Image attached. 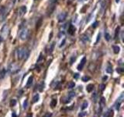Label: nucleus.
I'll use <instances>...</instances> for the list:
<instances>
[{
	"label": "nucleus",
	"mask_w": 124,
	"mask_h": 117,
	"mask_svg": "<svg viewBox=\"0 0 124 117\" xmlns=\"http://www.w3.org/2000/svg\"><path fill=\"white\" fill-rule=\"evenodd\" d=\"M93 89H94V85L93 84H88V85L87 86V87H86V90L88 92H91L93 90Z\"/></svg>",
	"instance_id": "15"
},
{
	"label": "nucleus",
	"mask_w": 124,
	"mask_h": 117,
	"mask_svg": "<svg viewBox=\"0 0 124 117\" xmlns=\"http://www.w3.org/2000/svg\"><path fill=\"white\" fill-rule=\"evenodd\" d=\"M43 59V56H42V54H40V56L39 58H38V59H37V63H40L41 60Z\"/></svg>",
	"instance_id": "35"
},
{
	"label": "nucleus",
	"mask_w": 124,
	"mask_h": 117,
	"mask_svg": "<svg viewBox=\"0 0 124 117\" xmlns=\"http://www.w3.org/2000/svg\"><path fill=\"white\" fill-rule=\"evenodd\" d=\"M100 87H101L100 89H101L102 91H103V90H104V89H105V85L102 84H101V85H100Z\"/></svg>",
	"instance_id": "36"
},
{
	"label": "nucleus",
	"mask_w": 124,
	"mask_h": 117,
	"mask_svg": "<svg viewBox=\"0 0 124 117\" xmlns=\"http://www.w3.org/2000/svg\"><path fill=\"white\" fill-rule=\"evenodd\" d=\"M85 115H86V112H82L78 114V117H84Z\"/></svg>",
	"instance_id": "32"
},
{
	"label": "nucleus",
	"mask_w": 124,
	"mask_h": 117,
	"mask_svg": "<svg viewBox=\"0 0 124 117\" xmlns=\"http://www.w3.org/2000/svg\"><path fill=\"white\" fill-rule=\"evenodd\" d=\"M57 99H52V101L51 102V108H54L56 105H57Z\"/></svg>",
	"instance_id": "18"
},
{
	"label": "nucleus",
	"mask_w": 124,
	"mask_h": 117,
	"mask_svg": "<svg viewBox=\"0 0 124 117\" xmlns=\"http://www.w3.org/2000/svg\"><path fill=\"white\" fill-rule=\"evenodd\" d=\"M26 117H33V115H32L31 113H30V114H28L27 116H26Z\"/></svg>",
	"instance_id": "42"
},
{
	"label": "nucleus",
	"mask_w": 124,
	"mask_h": 117,
	"mask_svg": "<svg viewBox=\"0 0 124 117\" xmlns=\"http://www.w3.org/2000/svg\"><path fill=\"white\" fill-rule=\"evenodd\" d=\"M5 69H2L1 74H0V75H1V76H0V77H1V78H3L4 76H5Z\"/></svg>",
	"instance_id": "28"
},
{
	"label": "nucleus",
	"mask_w": 124,
	"mask_h": 117,
	"mask_svg": "<svg viewBox=\"0 0 124 117\" xmlns=\"http://www.w3.org/2000/svg\"><path fill=\"white\" fill-rule=\"evenodd\" d=\"M29 55V50L27 48L22 47L17 50V57L19 59H26Z\"/></svg>",
	"instance_id": "1"
},
{
	"label": "nucleus",
	"mask_w": 124,
	"mask_h": 117,
	"mask_svg": "<svg viewBox=\"0 0 124 117\" xmlns=\"http://www.w3.org/2000/svg\"><path fill=\"white\" fill-rule=\"evenodd\" d=\"M120 102H119V101H116V104H115V108H116V110H119V108H120Z\"/></svg>",
	"instance_id": "22"
},
{
	"label": "nucleus",
	"mask_w": 124,
	"mask_h": 117,
	"mask_svg": "<svg viewBox=\"0 0 124 117\" xmlns=\"http://www.w3.org/2000/svg\"><path fill=\"white\" fill-rule=\"evenodd\" d=\"M76 59V56H72V58H71V61H70V63L71 64H72L74 63V61H75Z\"/></svg>",
	"instance_id": "34"
},
{
	"label": "nucleus",
	"mask_w": 124,
	"mask_h": 117,
	"mask_svg": "<svg viewBox=\"0 0 124 117\" xmlns=\"http://www.w3.org/2000/svg\"><path fill=\"white\" fill-rule=\"evenodd\" d=\"M116 2L118 3V2H119V0H116Z\"/></svg>",
	"instance_id": "44"
},
{
	"label": "nucleus",
	"mask_w": 124,
	"mask_h": 117,
	"mask_svg": "<svg viewBox=\"0 0 124 117\" xmlns=\"http://www.w3.org/2000/svg\"><path fill=\"white\" fill-rule=\"evenodd\" d=\"M116 71L118 73H119V74H123V73L124 72V69L123 68H117Z\"/></svg>",
	"instance_id": "30"
},
{
	"label": "nucleus",
	"mask_w": 124,
	"mask_h": 117,
	"mask_svg": "<svg viewBox=\"0 0 124 117\" xmlns=\"http://www.w3.org/2000/svg\"><path fill=\"white\" fill-rule=\"evenodd\" d=\"M26 12V5H22L21 7L19 9V16H23Z\"/></svg>",
	"instance_id": "9"
},
{
	"label": "nucleus",
	"mask_w": 124,
	"mask_h": 117,
	"mask_svg": "<svg viewBox=\"0 0 124 117\" xmlns=\"http://www.w3.org/2000/svg\"><path fill=\"white\" fill-rule=\"evenodd\" d=\"M105 71H106V73H108V74H112V73H113V67H112V65L110 63L108 64L107 68H106Z\"/></svg>",
	"instance_id": "12"
},
{
	"label": "nucleus",
	"mask_w": 124,
	"mask_h": 117,
	"mask_svg": "<svg viewBox=\"0 0 124 117\" xmlns=\"http://www.w3.org/2000/svg\"><path fill=\"white\" fill-rule=\"evenodd\" d=\"M89 39H90L89 37H88V35L86 34H82L81 37V41L83 44H86L87 42H89Z\"/></svg>",
	"instance_id": "7"
},
{
	"label": "nucleus",
	"mask_w": 124,
	"mask_h": 117,
	"mask_svg": "<svg viewBox=\"0 0 124 117\" xmlns=\"http://www.w3.org/2000/svg\"><path fill=\"white\" fill-rule=\"evenodd\" d=\"M79 1H82V0H79Z\"/></svg>",
	"instance_id": "45"
},
{
	"label": "nucleus",
	"mask_w": 124,
	"mask_h": 117,
	"mask_svg": "<svg viewBox=\"0 0 124 117\" xmlns=\"http://www.w3.org/2000/svg\"><path fill=\"white\" fill-rule=\"evenodd\" d=\"M97 24H98V22H95L93 23V25H92V27L93 28H95L97 27Z\"/></svg>",
	"instance_id": "39"
},
{
	"label": "nucleus",
	"mask_w": 124,
	"mask_h": 117,
	"mask_svg": "<svg viewBox=\"0 0 124 117\" xmlns=\"http://www.w3.org/2000/svg\"><path fill=\"white\" fill-rule=\"evenodd\" d=\"M88 103L87 101H84L83 104H82V105H81V109L84 110V109H86V108L88 107Z\"/></svg>",
	"instance_id": "21"
},
{
	"label": "nucleus",
	"mask_w": 124,
	"mask_h": 117,
	"mask_svg": "<svg viewBox=\"0 0 124 117\" xmlns=\"http://www.w3.org/2000/svg\"><path fill=\"white\" fill-rule=\"evenodd\" d=\"M119 27H116V32H115V38H116V37H117V35H119Z\"/></svg>",
	"instance_id": "29"
},
{
	"label": "nucleus",
	"mask_w": 124,
	"mask_h": 117,
	"mask_svg": "<svg viewBox=\"0 0 124 117\" xmlns=\"http://www.w3.org/2000/svg\"><path fill=\"white\" fill-rule=\"evenodd\" d=\"M85 63H86V57L84 56L83 58H82V59L81 60L79 65L78 66V70H82V69L84 68V66L85 65Z\"/></svg>",
	"instance_id": "6"
},
{
	"label": "nucleus",
	"mask_w": 124,
	"mask_h": 117,
	"mask_svg": "<svg viewBox=\"0 0 124 117\" xmlns=\"http://www.w3.org/2000/svg\"><path fill=\"white\" fill-rule=\"evenodd\" d=\"M27 106H28V101H27V100H25L24 102H23V108L24 109H27Z\"/></svg>",
	"instance_id": "23"
},
{
	"label": "nucleus",
	"mask_w": 124,
	"mask_h": 117,
	"mask_svg": "<svg viewBox=\"0 0 124 117\" xmlns=\"http://www.w3.org/2000/svg\"><path fill=\"white\" fill-rule=\"evenodd\" d=\"M66 16H67V13H64V12H62V13H61L57 16V20H58V21L60 22V23L64 21V20L66 19Z\"/></svg>",
	"instance_id": "5"
},
{
	"label": "nucleus",
	"mask_w": 124,
	"mask_h": 117,
	"mask_svg": "<svg viewBox=\"0 0 124 117\" xmlns=\"http://www.w3.org/2000/svg\"><path fill=\"white\" fill-rule=\"evenodd\" d=\"M75 31H76V28H75V26H74L73 24H70L68 28H67V32H68V34L71 35H73L74 34H75Z\"/></svg>",
	"instance_id": "8"
},
{
	"label": "nucleus",
	"mask_w": 124,
	"mask_h": 117,
	"mask_svg": "<svg viewBox=\"0 0 124 117\" xmlns=\"http://www.w3.org/2000/svg\"><path fill=\"white\" fill-rule=\"evenodd\" d=\"M71 99L72 98H71L69 96L67 95V96H66V97H64L63 98H61V101L64 104H67L71 101Z\"/></svg>",
	"instance_id": "11"
},
{
	"label": "nucleus",
	"mask_w": 124,
	"mask_h": 117,
	"mask_svg": "<svg viewBox=\"0 0 124 117\" xmlns=\"http://www.w3.org/2000/svg\"><path fill=\"white\" fill-rule=\"evenodd\" d=\"M75 82H70V83L67 84V87H68L69 89L73 88V87H75Z\"/></svg>",
	"instance_id": "19"
},
{
	"label": "nucleus",
	"mask_w": 124,
	"mask_h": 117,
	"mask_svg": "<svg viewBox=\"0 0 124 117\" xmlns=\"http://www.w3.org/2000/svg\"><path fill=\"white\" fill-rule=\"evenodd\" d=\"M8 33H9V27H8V25L5 24L3 27H2V28L1 35H0V37H1L4 40V38H5V37H7Z\"/></svg>",
	"instance_id": "4"
},
{
	"label": "nucleus",
	"mask_w": 124,
	"mask_h": 117,
	"mask_svg": "<svg viewBox=\"0 0 124 117\" xmlns=\"http://www.w3.org/2000/svg\"><path fill=\"white\" fill-rule=\"evenodd\" d=\"M39 99H40L39 94H36V95H35L33 96V103H35V102H37L38 101H39Z\"/></svg>",
	"instance_id": "16"
},
{
	"label": "nucleus",
	"mask_w": 124,
	"mask_h": 117,
	"mask_svg": "<svg viewBox=\"0 0 124 117\" xmlns=\"http://www.w3.org/2000/svg\"><path fill=\"white\" fill-rule=\"evenodd\" d=\"M100 38H101V33H99L98 37H97V40H96V42H95V44H97V43L99 42V41H100Z\"/></svg>",
	"instance_id": "33"
},
{
	"label": "nucleus",
	"mask_w": 124,
	"mask_h": 117,
	"mask_svg": "<svg viewBox=\"0 0 124 117\" xmlns=\"http://www.w3.org/2000/svg\"><path fill=\"white\" fill-rule=\"evenodd\" d=\"M33 77H29V78L28 79L27 84H26V87H27V88H29V87L32 85V83H33Z\"/></svg>",
	"instance_id": "13"
},
{
	"label": "nucleus",
	"mask_w": 124,
	"mask_h": 117,
	"mask_svg": "<svg viewBox=\"0 0 124 117\" xmlns=\"http://www.w3.org/2000/svg\"><path fill=\"white\" fill-rule=\"evenodd\" d=\"M97 97H98V95H97V93H94L93 95H92V99H93V101L94 102H95L97 101Z\"/></svg>",
	"instance_id": "25"
},
{
	"label": "nucleus",
	"mask_w": 124,
	"mask_h": 117,
	"mask_svg": "<svg viewBox=\"0 0 124 117\" xmlns=\"http://www.w3.org/2000/svg\"><path fill=\"white\" fill-rule=\"evenodd\" d=\"M100 105H101V108H102V109L105 105V98L102 97L101 100H100Z\"/></svg>",
	"instance_id": "17"
},
{
	"label": "nucleus",
	"mask_w": 124,
	"mask_h": 117,
	"mask_svg": "<svg viewBox=\"0 0 124 117\" xmlns=\"http://www.w3.org/2000/svg\"><path fill=\"white\" fill-rule=\"evenodd\" d=\"M9 71H10V74H16L19 70V66L17 65V64L15 63H12L11 65L9 66Z\"/></svg>",
	"instance_id": "3"
},
{
	"label": "nucleus",
	"mask_w": 124,
	"mask_h": 117,
	"mask_svg": "<svg viewBox=\"0 0 124 117\" xmlns=\"http://www.w3.org/2000/svg\"><path fill=\"white\" fill-rule=\"evenodd\" d=\"M29 31L27 28H23L19 33V37L22 41H25L29 37Z\"/></svg>",
	"instance_id": "2"
},
{
	"label": "nucleus",
	"mask_w": 124,
	"mask_h": 117,
	"mask_svg": "<svg viewBox=\"0 0 124 117\" xmlns=\"http://www.w3.org/2000/svg\"><path fill=\"white\" fill-rule=\"evenodd\" d=\"M16 105V100H15V99H13V100L10 101V106L13 107Z\"/></svg>",
	"instance_id": "24"
},
{
	"label": "nucleus",
	"mask_w": 124,
	"mask_h": 117,
	"mask_svg": "<svg viewBox=\"0 0 124 117\" xmlns=\"http://www.w3.org/2000/svg\"><path fill=\"white\" fill-rule=\"evenodd\" d=\"M106 79H107V77H103V80H106Z\"/></svg>",
	"instance_id": "43"
},
{
	"label": "nucleus",
	"mask_w": 124,
	"mask_h": 117,
	"mask_svg": "<svg viewBox=\"0 0 124 117\" xmlns=\"http://www.w3.org/2000/svg\"><path fill=\"white\" fill-rule=\"evenodd\" d=\"M89 80H90V77H87V76H84V77H82V81H84V82H86V81Z\"/></svg>",
	"instance_id": "27"
},
{
	"label": "nucleus",
	"mask_w": 124,
	"mask_h": 117,
	"mask_svg": "<svg viewBox=\"0 0 124 117\" xmlns=\"http://www.w3.org/2000/svg\"><path fill=\"white\" fill-rule=\"evenodd\" d=\"M113 52H114L115 54H118L119 52L120 48L118 45H113Z\"/></svg>",
	"instance_id": "14"
},
{
	"label": "nucleus",
	"mask_w": 124,
	"mask_h": 117,
	"mask_svg": "<svg viewBox=\"0 0 124 117\" xmlns=\"http://www.w3.org/2000/svg\"><path fill=\"white\" fill-rule=\"evenodd\" d=\"M110 34L108 33V32H105V39L106 41H110Z\"/></svg>",
	"instance_id": "20"
},
{
	"label": "nucleus",
	"mask_w": 124,
	"mask_h": 117,
	"mask_svg": "<svg viewBox=\"0 0 124 117\" xmlns=\"http://www.w3.org/2000/svg\"><path fill=\"white\" fill-rule=\"evenodd\" d=\"M64 43H65V39H64V40H63V42H62L61 43V45H60V48H61L62 46H64Z\"/></svg>",
	"instance_id": "37"
},
{
	"label": "nucleus",
	"mask_w": 124,
	"mask_h": 117,
	"mask_svg": "<svg viewBox=\"0 0 124 117\" xmlns=\"http://www.w3.org/2000/svg\"><path fill=\"white\" fill-rule=\"evenodd\" d=\"M12 117H17L16 113V112H13V113H12Z\"/></svg>",
	"instance_id": "40"
},
{
	"label": "nucleus",
	"mask_w": 124,
	"mask_h": 117,
	"mask_svg": "<svg viewBox=\"0 0 124 117\" xmlns=\"http://www.w3.org/2000/svg\"><path fill=\"white\" fill-rule=\"evenodd\" d=\"M54 44L53 43L51 45V48H49V52H50V53H52L53 50H54Z\"/></svg>",
	"instance_id": "31"
},
{
	"label": "nucleus",
	"mask_w": 124,
	"mask_h": 117,
	"mask_svg": "<svg viewBox=\"0 0 124 117\" xmlns=\"http://www.w3.org/2000/svg\"><path fill=\"white\" fill-rule=\"evenodd\" d=\"M68 95L71 98H73L75 96V93L74 91H71L70 93H68V95Z\"/></svg>",
	"instance_id": "26"
},
{
	"label": "nucleus",
	"mask_w": 124,
	"mask_h": 117,
	"mask_svg": "<svg viewBox=\"0 0 124 117\" xmlns=\"http://www.w3.org/2000/svg\"><path fill=\"white\" fill-rule=\"evenodd\" d=\"M113 109H109L107 112L104 114V117H113Z\"/></svg>",
	"instance_id": "10"
},
{
	"label": "nucleus",
	"mask_w": 124,
	"mask_h": 117,
	"mask_svg": "<svg viewBox=\"0 0 124 117\" xmlns=\"http://www.w3.org/2000/svg\"><path fill=\"white\" fill-rule=\"evenodd\" d=\"M78 77H79V74H74V78L78 79Z\"/></svg>",
	"instance_id": "38"
},
{
	"label": "nucleus",
	"mask_w": 124,
	"mask_h": 117,
	"mask_svg": "<svg viewBox=\"0 0 124 117\" xmlns=\"http://www.w3.org/2000/svg\"><path fill=\"white\" fill-rule=\"evenodd\" d=\"M51 113H47L46 116H45V117H51Z\"/></svg>",
	"instance_id": "41"
}]
</instances>
